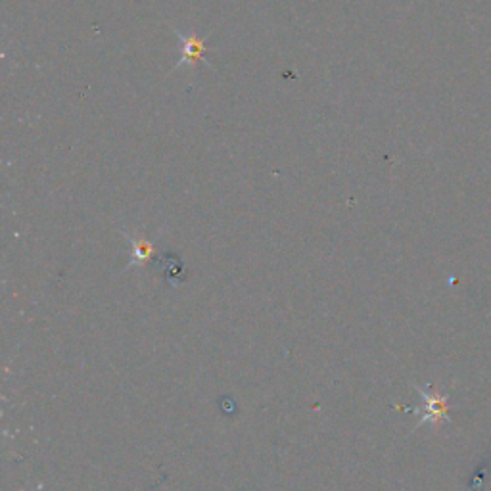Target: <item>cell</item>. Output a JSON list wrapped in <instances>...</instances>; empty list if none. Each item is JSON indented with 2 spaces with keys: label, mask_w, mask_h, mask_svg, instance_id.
Instances as JSON below:
<instances>
[{
  "label": "cell",
  "mask_w": 491,
  "mask_h": 491,
  "mask_svg": "<svg viewBox=\"0 0 491 491\" xmlns=\"http://www.w3.org/2000/svg\"><path fill=\"white\" fill-rule=\"evenodd\" d=\"M133 244H134V259L133 263H139V261H144V259H148L152 256V248L146 244V242L142 240H136V238H133Z\"/></svg>",
  "instance_id": "2"
},
{
  "label": "cell",
  "mask_w": 491,
  "mask_h": 491,
  "mask_svg": "<svg viewBox=\"0 0 491 491\" xmlns=\"http://www.w3.org/2000/svg\"><path fill=\"white\" fill-rule=\"evenodd\" d=\"M181 42H183V60H181V64H183V62H198V60L204 58V54H206V42L200 41L198 37H194V35L183 37Z\"/></svg>",
  "instance_id": "1"
}]
</instances>
